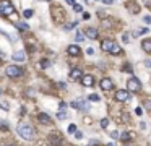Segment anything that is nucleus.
Instances as JSON below:
<instances>
[{
  "label": "nucleus",
  "mask_w": 151,
  "mask_h": 146,
  "mask_svg": "<svg viewBox=\"0 0 151 146\" xmlns=\"http://www.w3.org/2000/svg\"><path fill=\"white\" fill-rule=\"evenodd\" d=\"M17 132L23 140H26V141H31V140H34V136H36V130H34L31 125H28V123L20 125L17 128Z\"/></svg>",
  "instance_id": "obj_1"
},
{
  "label": "nucleus",
  "mask_w": 151,
  "mask_h": 146,
  "mask_svg": "<svg viewBox=\"0 0 151 146\" xmlns=\"http://www.w3.org/2000/svg\"><path fill=\"white\" fill-rule=\"evenodd\" d=\"M15 13V7H13L12 2H8V0H2L0 2V15L2 16H10Z\"/></svg>",
  "instance_id": "obj_2"
},
{
  "label": "nucleus",
  "mask_w": 151,
  "mask_h": 146,
  "mask_svg": "<svg viewBox=\"0 0 151 146\" xmlns=\"http://www.w3.org/2000/svg\"><path fill=\"white\" fill-rule=\"evenodd\" d=\"M140 89H141V81H140L138 78L132 76L130 80L127 81V91H128V93H138Z\"/></svg>",
  "instance_id": "obj_3"
},
{
  "label": "nucleus",
  "mask_w": 151,
  "mask_h": 146,
  "mask_svg": "<svg viewBox=\"0 0 151 146\" xmlns=\"http://www.w3.org/2000/svg\"><path fill=\"white\" fill-rule=\"evenodd\" d=\"M5 73H7V76H10V78H18L25 73V70L21 68V67H18V65H10V67L5 68Z\"/></svg>",
  "instance_id": "obj_4"
},
{
  "label": "nucleus",
  "mask_w": 151,
  "mask_h": 146,
  "mask_svg": "<svg viewBox=\"0 0 151 146\" xmlns=\"http://www.w3.org/2000/svg\"><path fill=\"white\" fill-rule=\"evenodd\" d=\"M128 99H130V93H128L127 89H119V91H115V101L127 102Z\"/></svg>",
  "instance_id": "obj_5"
},
{
  "label": "nucleus",
  "mask_w": 151,
  "mask_h": 146,
  "mask_svg": "<svg viewBox=\"0 0 151 146\" xmlns=\"http://www.w3.org/2000/svg\"><path fill=\"white\" fill-rule=\"evenodd\" d=\"M70 105H72L73 109L83 110V112H86V110H90V104H88L86 101H73V102H70Z\"/></svg>",
  "instance_id": "obj_6"
},
{
  "label": "nucleus",
  "mask_w": 151,
  "mask_h": 146,
  "mask_svg": "<svg viewBox=\"0 0 151 146\" xmlns=\"http://www.w3.org/2000/svg\"><path fill=\"white\" fill-rule=\"evenodd\" d=\"M63 140H62L60 133H50L49 135V145L50 146H62Z\"/></svg>",
  "instance_id": "obj_7"
},
{
  "label": "nucleus",
  "mask_w": 151,
  "mask_h": 146,
  "mask_svg": "<svg viewBox=\"0 0 151 146\" xmlns=\"http://www.w3.org/2000/svg\"><path fill=\"white\" fill-rule=\"evenodd\" d=\"M99 86H101L102 91H110V89L114 88V83H112L110 78H102L101 83H99Z\"/></svg>",
  "instance_id": "obj_8"
},
{
  "label": "nucleus",
  "mask_w": 151,
  "mask_h": 146,
  "mask_svg": "<svg viewBox=\"0 0 151 146\" xmlns=\"http://www.w3.org/2000/svg\"><path fill=\"white\" fill-rule=\"evenodd\" d=\"M85 36L88 37V39H98L99 32L96 28H88V29H85Z\"/></svg>",
  "instance_id": "obj_9"
},
{
  "label": "nucleus",
  "mask_w": 151,
  "mask_h": 146,
  "mask_svg": "<svg viewBox=\"0 0 151 146\" xmlns=\"http://www.w3.org/2000/svg\"><path fill=\"white\" fill-rule=\"evenodd\" d=\"M81 83H83V86H86V88H91V86L94 85V76L93 75H83Z\"/></svg>",
  "instance_id": "obj_10"
},
{
  "label": "nucleus",
  "mask_w": 151,
  "mask_h": 146,
  "mask_svg": "<svg viewBox=\"0 0 151 146\" xmlns=\"http://www.w3.org/2000/svg\"><path fill=\"white\" fill-rule=\"evenodd\" d=\"M67 52H68V55L72 57H78L80 54H81V49L78 47V45H68V49H67Z\"/></svg>",
  "instance_id": "obj_11"
},
{
  "label": "nucleus",
  "mask_w": 151,
  "mask_h": 146,
  "mask_svg": "<svg viewBox=\"0 0 151 146\" xmlns=\"http://www.w3.org/2000/svg\"><path fill=\"white\" fill-rule=\"evenodd\" d=\"M12 59L15 62H25L26 60V54H25V50H18V52H15L12 55Z\"/></svg>",
  "instance_id": "obj_12"
},
{
  "label": "nucleus",
  "mask_w": 151,
  "mask_h": 146,
  "mask_svg": "<svg viewBox=\"0 0 151 146\" xmlns=\"http://www.w3.org/2000/svg\"><path fill=\"white\" fill-rule=\"evenodd\" d=\"M70 78H72V80H81L83 78V70L73 68L72 72H70Z\"/></svg>",
  "instance_id": "obj_13"
},
{
  "label": "nucleus",
  "mask_w": 151,
  "mask_h": 146,
  "mask_svg": "<svg viewBox=\"0 0 151 146\" xmlns=\"http://www.w3.org/2000/svg\"><path fill=\"white\" fill-rule=\"evenodd\" d=\"M112 44H114V41H110V39H104V41H102V44H101V49L104 50V52H109L110 47H112Z\"/></svg>",
  "instance_id": "obj_14"
},
{
  "label": "nucleus",
  "mask_w": 151,
  "mask_h": 146,
  "mask_svg": "<svg viewBox=\"0 0 151 146\" xmlns=\"http://www.w3.org/2000/svg\"><path fill=\"white\" fill-rule=\"evenodd\" d=\"M141 49L146 54H151V39H145L141 41Z\"/></svg>",
  "instance_id": "obj_15"
},
{
  "label": "nucleus",
  "mask_w": 151,
  "mask_h": 146,
  "mask_svg": "<svg viewBox=\"0 0 151 146\" xmlns=\"http://www.w3.org/2000/svg\"><path fill=\"white\" fill-rule=\"evenodd\" d=\"M37 120L41 122V123H46V125H47V123H50V117L47 115V114H44V112H41L39 115H37Z\"/></svg>",
  "instance_id": "obj_16"
},
{
  "label": "nucleus",
  "mask_w": 151,
  "mask_h": 146,
  "mask_svg": "<svg viewBox=\"0 0 151 146\" xmlns=\"http://www.w3.org/2000/svg\"><path fill=\"white\" fill-rule=\"evenodd\" d=\"M109 54H112V55H119V54H122V47L119 44H112V47H110V50H109Z\"/></svg>",
  "instance_id": "obj_17"
},
{
  "label": "nucleus",
  "mask_w": 151,
  "mask_h": 146,
  "mask_svg": "<svg viewBox=\"0 0 151 146\" xmlns=\"http://www.w3.org/2000/svg\"><path fill=\"white\" fill-rule=\"evenodd\" d=\"M127 10H130L132 13H138L140 12V7L137 3H127Z\"/></svg>",
  "instance_id": "obj_18"
},
{
  "label": "nucleus",
  "mask_w": 151,
  "mask_h": 146,
  "mask_svg": "<svg viewBox=\"0 0 151 146\" xmlns=\"http://www.w3.org/2000/svg\"><path fill=\"white\" fill-rule=\"evenodd\" d=\"M119 138H120V140H122L123 143H128V141H130V140H132V133H128V132H125V133H122V135H120V136H119Z\"/></svg>",
  "instance_id": "obj_19"
},
{
  "label": "nucleus",
  "mask_w": 151,
  "mask_h": 146,
  "mask_svg": "<svg viewBox=\"0 0 151 146\" xmlns=\"http://www.w3.org/2000/svg\"><path fill=\"white\" fill-rule=\"evenodd\" d=\"M17 28L21 29V31H28V24H26V23H21V21H20V23H17Z\"/></svg>",
  "instance_id": "obj_20"
},
{
  "label": "nucleus",
  "mask_w": 151,
  "mask_h": 146,
  "mask_svg": "<svg viewBox=\"0 0 151 146\" xmlns=\"http://www.w3.org/2000/svg\"><path fill=\"white\" fill-rule=\"evenodd\" d=\"M90 101H93V102H99L101 101V97L98 96V94H90V97H88Z\"/></svg>",
  "instance_id": "obj_21"
},
{
  "label": "nucleus",
  "mask_w": 151,
  "mask_h": 146,
  "mask_svg": "<svg viewBox=\"0 0 151 146\" xmlns=\"http://www.w3.org/2000/svg\"><path fill=\"white\" fill-rule=\"evenodd\" d=\"M39 65H41V68H47V67L50 65V62H49V60H46V59H42V60L39 62Z\"/></svg>",
  "instance_id": "obj_22"
},
{
  "label": "nucleus",
  "mask_w": 151,
  "mask_h": 146,
  "mask_svg": "<svg viewBox=\"0 0 151 146\" xmlns=\"http://www.w3.org/2000/svg\"><path fill=\"white\" fill-rule=\"evenodd\" d=\"M122 68H123V72H127V73H132V72H133V70H132V65H130V63H123Z\"/></svg>",
  "instance_id": "obj_23"
},
{
  "label": "nucleus",
  "mask_w": 151,
  "mask_h": 146,
  "mask_svg": "<svg viewBox=\"0 0 151 146\" xmlns=\"http://www.w3.org/2000/svg\"><path fill=\"white\" fill-rule=\"evenodd\" d=\"M57 118H59V120H63V118H67V112H65V110H60V112L57 114Z\"/></svg>",
  "instance_id": "obj_24"
},
{
  "label": "nucleus",
  "mask_w": 151,
  "mask_h": 146,
  "mask_svg": "<svg viewBox=\"0 0 151 146\" xmlns=\"http://www.w3.org/2000/svg\"><path fill=\"white\" fill-rule=\"evenodd\" d=\"M109 127V118H102L101 120V128H107Z\"/></svg>",
  "instance_id": "obj_25"
},
{
  "label": "nucleus",
  "mask_w": 151,
  "mask_h": 146,
  "mask_svg": "<svg viewBox=\"0 0 151 146\" xmlns=\"http://www.w3.org/2000/svg\"><path fill=\"white\" fill-rule=\"evenodd\" d=\"M73 10H75L77 13H81V12H83V7H81L80 3H75V5H73Z\"/></svg>",
  "instance_id": "obj_26"
},
{
  "label": "nucleus",
  "mask_w": 151,
  "mask_h": 146,
  "mask_svg": "<svg viewBox=\"0 0 151 146\" xmlns=\"http://www.w3.org/2000/svg\"><path fill=\"white\" fill-rule=\"evenodd\" d=\"M23 16H25V18H31V16H33V10H25Z\"/></svg>",
  "instance_id": "obj_27"
},
{
  "label": "nucleus",
  "mask_w": 151,
  "mask_h": 146,
  "mask_svg": "<svg viewBox=\"0 0 151 146\" xmlns=\"http://www.w3.org/2000/svg\"><path fill=\"white\" fill-rule=\"evenodd\" d=\"M67 130H68V133H75V132H77V127L72 123V125H68V128H67Z\"/></svg>",
  "instance_id": "obj_28"
},
{
  "label": "nucleus",
  "mask_w": 151,
  "mask_h": 146,
  "mask_svg": "<svg viewBox=\"0 0 151 146\" xmlns=\"http://www.w3.org/2000/svg\"><path fill=\"white\" fill-rule=\"evenodd\" d=\"M8 107H10L8 102H2V104H0V109L2 110H8Z\"/></svg>",
  "instance_id": "obj_29"
},
{
  "label": "nucleus",
  "mask_w": 151,
  "mask_h": 146,
  "mask_svg": "<svg viewBox=\"0 0 151 146\" xmlns=\"http://www.w3.org/2000/svg\"><path fill=\"white\" fill-rule=\"evenodd\" d=\"M75 39H77V41H83V39H85V36H83L81 32H77V36H75Z\"/></svg>",
  "instance_id": "obj_30"
},
{
  "label": "nucleus",
  "mask_w": 151,
  "mask_h": 146,
  "mask_svg": "<svg viewBox=\"0 0 151 146\" xmlns=\"http://www.w3.org/2000/svg\"><path fill=\"white\" fill-rule=\"evenodd\" d=\"M75 138H77V140H81V138H83V133L77 130V132H75Z\"/></svg>",
  "instance_id": "obj_31"
},
{
  "label": "nucleus",
  "mask_w": 151,
  "mask_h": 146,
  "mask_svg": "<svg viewBox=\"0 0 151 146\" xmlns=\"http://www.w3.org/2000/svg\"><path fill=\"white\" fill-rule=\"evenodd\" d=\"M119 136H120V135H119V132H112V133H110V138H114V140H117Z\"/></svg>",
  "instance_id": "obj_32"
},
{
  "label": "nucleus",
  "mask_w": 151,
  "mask_h": 146,
  "mask_svg": "<svg viewBox=\"0 0 151 146\" xmlns=\"http://www.w3.org/2000/svg\"><path fill=\"white\" fill-rule=\"evenodd\" d=\"M143 105H145L148 110H151V101H145V104H143Z\"/></svg>",
  "instance_id": "obj_33"
},
{
  "label": "nucleus",
  "mask_w": 151,
  "mask_h": 146,
  "mask_svg": "<svg viewBox=\"0 0 151 146\" xmlns=\"http://www.w3.org/2000/svg\"><path fill=\"white\" fill-rule=\"evenodd\" d=\"M122 118H123V123H127V122H130V117H128L127 114H123V115H122Z\"/></svg>",
  "instance_id": "obj_34"
},
{
  "label": "nucleus",
  "mask_w": 151,
  "mask_h": 146,
  "mask_svg": "<svg viewBox=\"0 0 151 146\" xmlns=\"http://www.w3.org/2000/svg\"><path fill=\"white\" fill-rule=\"evenodd\" d=\"M135 114H137V115H141V114H143V109H141V107H137V109H135Z\"/></svg>",
  "instance_id": "obj_35"
},
{
  "label": "nucleus",
  "mask_w": 151,
  "mask_h": 146,
  "mask_svg": "<svg viewBox=\"0 0 151 146\" xmlns=\"http://www.w3.org/2000/svg\"><path fill=\"white\" fill-rule=\"evenodd\" d=\"M86 54H88V55H93V54H94V49L88 47V49H86Z\"/></svg>",
  "instance_id": "obj_36"
},
{
  "label": "nucleus",
  "mask_w": 151,
  "mask_h": 146,
  "mask_svg": "<svg viewBox=\"0 0 151 146\" xmlns=\"http://www.w3.org/2000/svg\"><path fill=\"white\" fill-rule=\"evenodd\" d=\"M143 20H145V23H146V24H150V23H151V16H148V15H146L145 18H143Z\"/></svg>",
  "instance_id": "obj_37"
},
{
  "label": "nucleus",
  "mask_w": 151,
  "mask_h": 146,
  "mask_svg": "<svg viewBox=\"0 0 151 146\" xmlns=\"http://www.w3.org/2000/svg\"><path fill=\"white\" fill-rule=\"evenodd\" d=\"M146 32H150V29H148V28H143L141 31H140V34H146Z\"/></svg>",
  "instance_id": "obj_38"
},
{
  "label": "nucleus",
  "mask_w": 151,
  "mask_h": 146,
  "mask_svg": "<svg viewBox=\"0 0 151 146\" xmlns=\"http://www.w3.org/2000/svg\"><path fill=\"white\" fill-rule=\"evenodd\" d=\"M91 16H90V13H83V20H90Z\"/></svg>",
  "instance_id": "obj_39"
},
{
  "label": "nucleus",
  "mask_w": 151,
  "mask_h": 146,
  "mask_svg": "<svg viewBox=\"0 0 151 146\" xmlns=\"http://www.w3.org/2000/svg\"><path fill=\"white\" fill-rule=\"evenodd\" d=\"M140 128L145 130V128H146V123H145V122H140Z\"/></svg>",
  "instance_id": "obj_40"
},
{
  "label": "nucleus",
  "mask_w": 151,
  "mask_h": 146,
  "mask_svg": "<svg viewBox=\"0 0 151 146\" xmlns=\"http://www.w3.org/2000/svg\"><path fill=\"white\" fill-rule=\"evenodd\" d=\"M65 107H67L65 102H60V109H62V110H65Z\"/></svg>",
  "instance_id": "obj_41"
},
{
  "label": "nucleus",
  "mask_w": 151,
  "mask_h": 146,
  "mask_svg": "<svg viewBox=\"0 0 151 146\" xmlns=\"http://www.w3.org/2000/svg\"><path fill=\"white\" fill-rule=\"evenodd\" d=\"M65 2H67L68 5H75V0H65Z\"/></svg>",
  "instance_id": "obj_42"
},
{
  "label": "nucleus",
  "mask_w": 151,
  "mask_h": 146,
  "mask_svg": "<svg viewBox=\"0 0 151 146\" xmlns=\"http://www.w3.org/2000/svg\"><path fill=\"white\" fill-rule=\"evenodd\" d=\"M145 5H146V7H151V0H145Z\"/></svg>",
  "instance_id": "obj_43"
},
{
  "label": "nucleus",
  "mask_w": 151,
  "mask_h": 146,
  "mask_svg": "<svg viewBox=\"0 0 151 146\" xmlns=\"http://www.w3.org/2000/svg\"><path fill=\"white\" fill-rule=\"evenodd\" d=\"M102 2H104L106 5H110V3H112V0H102Z\"/></svg>",
  "instance_id": "obj_44"
},
{
  "label": "nucleus",
  "mask_w": 151,
  "mask_h": 146,
  "mask_svg": "<svg viewBox=\"0 0 151 146\" xmlns=\"http://www.w3.org/2000/svg\"><path fill=\"white\" fill-rule=\"evenodd\" d=\"M145 65H146V67H150V68H151V60H146V62H145Z\"/></svg>",
  "instance_id": "obj_45"
},
{
  "label": "nucleus",
  "mask_w": 151,
  "mask_h": 146,
  "mask_svg": "<svg viewBox=\"0 0 151 146\" xmlns=\"http://www.w3.org/2000/svg\"><path fill=\"white\" fill-rule=\"evenodd\" d=\"M107 146H114V145H112V143H110V145H107Z\"/></svg>",
  "instance_id": "obj_46"
},
{
  "label": "nucleus",
  "mask_w": 151,
  "mask_h": 146,
  "mask_svg": "<svg viewBox=\"0 0 151 146\" xmlns=\"http://www.w3.org/2000/svg\"><path fill=\"white\" fill-rule=\"evenodd\" d=\"M0 96H2V89H0Z\"/></svg>",
  "instance_id": "obj_47"
},
{
  "label": "nucleus",
  "mask_w": 151,
  "mask_h": 146,
  "mask_svg": "<svg viewBox=\"0 0 151 146\" xmlns=\"http://www.w3.org/2000/svg\"><path fill=\"white\" fill-rule=\"evenodd\" d=\"M96 2H98V0H96Z\"/></svg>",
  "instance_id": "obj_48"
}]
</instances>
